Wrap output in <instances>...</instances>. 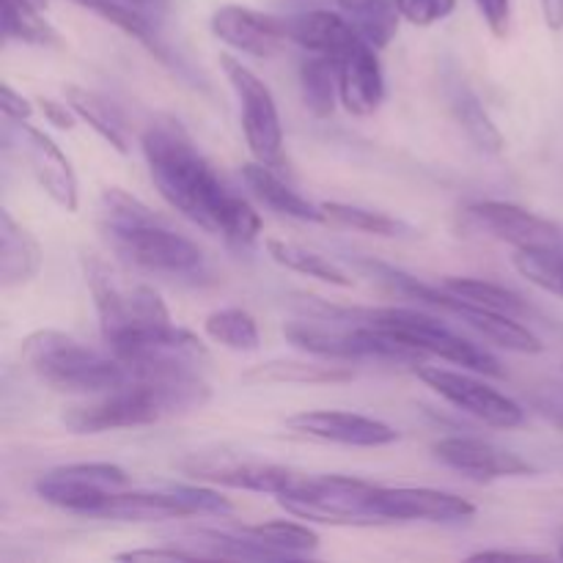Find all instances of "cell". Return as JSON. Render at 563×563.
Masks as SVG:
<instances>
[{"label":"cell","mask_w":563,"mask_h":563,"mask_svg":"<svg viewBox=\"0 0 563 563\" xmlns=\"http://www.w3.org/2000/svg\"><path fill=\"white\" fill-rule=\"evenodd\" d=\"M31 3H36L38 9H47V0H31Z\"/></svg>","instance_id":"obj_48"},{"label":"cell","mask_w":563,"mask_h":563,"mask_svg":"<svg viewBox=\"0 0 563 563\" xmlns=\"http://www.w3.org/2000/svg\"><path fill=\"white\" fill-rule=\"evenodd\" d=\"M559 555H561V559H563V544H561V550H559Z\"/></svg>","instance_id":"obj_49"},{"label":"cell","mask_w":563,"mask_h":563,"mask_svg":"<svg viewBox=\"0 0 563 563\" xmlns=\"http://www.w3.org/2000/svg\"><path fill=\"white\" fill-rule=\"evenodd\" d=\"M396 9H399L401 20L410 25L429 27L449 20L456 9V0H396Z\"/></svg>","instance_id":"obj_39"},{"label":"cell","mask_w":563,"mask_h":563,"mask_svg":"<svg viewBox=\"0 0 563 563\" xmlns=\"http://www.w3.org/2000/svg\"><path fill=\"white\" fill-rule=\"evenodd\" d=\"M220 66L240 99L242 135H245L251 154L258 163L284 168V126H280L278 104H275L269 86L234 55H220Z\"/></svg>","instance_id":"obj_8"},{"label":"cell","mask_w":563,"mask_h":563,"mask_svg":"<svg viewBox=\"0 0 563 563\" xmlns=\"http://www.w3.org/2000/svg\"><path fill=\"white\" fill-rule=\"evenodd\" d=\"M432 451L445 467L482 484L498 482V478L531 476L533 473V467L520 454H515L509 449H500V445L482 438H460V434H451V438L438 440Z\"/></svg>","instance_id":"obj_16"},{"label":"cell","mask_w":563,"mask_h":563,"mask_svg":"<svg viewBox=\"0 0 563 563\" xmlns=\"http://www.w3.org/2000/svg\"><path fill=\"white\" fill-rule=\"evenodd\" d=\"M443 289L451 291V295L462 297L467 302H476V306L489 308V311L509 313V317H528L531 313V306L522 300V295L506 289V286L493 284V280L482 278H443Z\"/></svg>","instance_id":"obj_31"},{"label":"cell","mask_w":563,"mask_h":563,"mask_svg":"<svg viewBox=\"0 0 563 563\" xmlns=\"http://www.w3.org/2000/svg\"><path fill=\"white\" fill-rule=\"evenodd\" d=\"M20 141L38 187L64 212H77V207H80V185H77V176L69 157L60 152L58 143L47 132L36 130V126L25 124V121L20 124Z\"/></svg>","instance_id":"obj_19"},{"label":"cell","mask_w":563,"mask_h":563,"mask_svg":"<svg viewBox=\"0 0 563 563\" xmlns=\"http://www.w3.org/2000/svg\"><path fill=\"white\" fill-rule=\"evenodd\" d=\"M284 20L289 42L300 44L308 53L330 55V58H339L341 49L357 36L352 20H344V16L328 9L302 11V14L284 16Z\"/></svg>","instance_id":"obj_22"},{"label":"cell","mask_w":563,"mask_h":563,"mask_svg":"<svg viewBox=\"0 0 563 563\" xmlns=\"http://www.w3.org/2000/svg\"><path fill=\"white\" fill-rule=\"evenodd\" d=\"M511 264L528 284L563 297V251H517Z\"/></svg>","instance_id":"obj_36"},{"label":"cell","mask_w":563,"mask_h":563,"mask_svg":"<svg viewBox=\"0 0 563 563\" xmlns=\"http://www.w3.org/2000/svg\"><path fill=\"white\" fill-rule=\"evenodd\" d=\"M416 374L440 399H445L456 410L482 421L484 427L517 429L526 423V410L511 396L489 388L487 383L471 377V374L440 366H416Z\"/></svg>","instance_id":"obj_12"},{"label":"cell","mask_w":563,"mask_h":563,"mask_svg":"<svg viewBox=\"0 0 563 563\" xmlns=\"http://www.w3.org/2000/svg\"><path fill=\"white\" fill-rule=\"evenodd\" d=\"M467 218L478 231L506 242L515 251H563L561 225L517 203L478 201L467 207Z\"/></svg>","instance_id":"obj_13"},{"label":"cell","mask_w":563,"mask_h":563,"mask_svg":"<svg viewBox=\"0 0 563 563\" xmlns=\"http://www.w3.org/2000/svg\"><path fill=\"white\" fill-rule=\"evenodd\" d=\"M264 247H267L269 258H273L275 264L291 269V273H300V275H306V278L322 280V284H330V286H339V289H350V286L355 284V280H352L350 275L339 267V264L330 262V258H324L322 253L308 251V247L297 245V242L267 240L264 242Z\"/></svg>","instance_id":"obj_27"},{"label":"cell","mask_w":563,"mask_h":563,"mask_svg":"<svg viewBox=\"0 0 563 563\" xmlns=\"http://www.w3.org/2000/svg\"><path fill=\"white\" fill-rule=\"evenodd\" d=\"M341 319L368 324V328L423 352L427 357H440V361L454 363V366L467 368V372L484 374V377H506L504 366H500L493 352L451 330L434 313L416 311V308H352V311L341 308Z\"/></svg>","instance_id":"obj_3"},{"label":"cell","mask_w":563,"mask_h":563,"mask_svg":"<svg viewBox=\"0 0 563 563\" xmlns=\"http://www.w3.org/2000/svg\"><path fill=\"white\" fill-rule=\"evenodd\" d=\"M209 27L214 38L253 58H269L289 38L284 16H273L267 11L247 9L240 3L220 5L209 20Z\"/></svg>","instance_id":"obj_17"},{"label":"cell","mask_w":563,"mask_h":563,"mask_svg":"<svg viewBox=\"0 0 563 563\" xmlns=\"http://www.w3.org/2000/svg\"><path fill=\"white\" fill-rule=\"evenodd\" d=\"M115 561H198L196 553H190L181 544H174V548H141V550H126V553L115 555Z\"/></svg>","instance_id":"obj_42"},{"label":"cell","mask_w":563,"mask_h":563,"mask_svg":"<svg viewBox=\"0 0 563 563\" xmlns=\"http://www.w3.org/2000/svg\"><path fill=\"white\" fill-rule=\"evenodd\" d=\"M75 3L82 5V9L93 11V14H99L102 20H108L110 25L124 31L126 36L137 38L143 47L152 49L157 58L165 60V49L163 44H159L157 31H154V25L148 22V16L143 14L137 3H130V0H75Z\"/></svg>","instance_id":"obj_29"},{"label":"cell","mask_w":563,"mask_h":563,"mask_svg":"<svg viewBox=\"0 0 563 563\" xmlns=\"http://www.w3.org/2000/svg\"><path fill=\"white\" fill-rule=\"evenodd\" d=\"M130 484L124 467L113 462H75L42 473L33 484L38 500L71 515H97L99 506Z\"/></svg>","instance_id":"obj_9"},{"label":"cell","mask_w":563,"mask_h":563,"mask_svg":"<svg viewBox=\"0 0 563 563\" xmlns=\"http://www.w3.org/2000/svg\"><path fill=\"white\" fill-rule=\"evenodd\" d=\"M539 3H542L544 25H548L553 33H561L563 31V0H539Z\"/></svg>","instance_id":"obj_45"},{"label":"cell","mask_w":563,"mask_h":563,"mask_svg":"<svg viewBox=\"0 0 563 563\" xmlns=\"http://www.w3.org/2000/svg\"><path fill=\"white\" fill-rule=\"evenodd\" d=\"M284 339L289 341L295 350L306 352V355L322 357V361H339V363H355V361H385V363H418L427 361V355L412 346L401 344V341L390 339V335L379 333V330L368 328V324H350V328H339V324H322V322H286Z\"/></svg>","instance_id":"obj_5"},{"label":"cell","mask_w":563,"mask_h":563,"mask_svg":"<svg viewBox=\"0 0 563 563\" xmlns=\"http://www.w3.org/2000/svg\"><path fill=\"white\" fill-rule=\"evenodd\" d=\"M339 66V93L341 104L352 115H374L385 99V75L383 64L374 44L357 33L341 55L335 58Z\"/></svg>","instance_id":"obj_18"},{"label":"cell","mask_w":563,"mask_h":563,"mask_svg":"<svg viewBox=\"0 0 563 563\" xmlns=\"http://www.w3.org/2000/svg\"><path fill=\"white\" fill-rule=\"evenodd\" d=\"M113 242L115 253L132 267L143 269V273L154 275H196L203 267V253L201 247L185 234H176L168 225L146 223L137 229L115 231L108 234Z\"/></svg>","instance_id":"obj_11"},{"label":"cell","mask_w":563,"mask_h":563,"mask_svg":"<svg viewBox=\"0 0 563 563\" xmlns=\"http://www.w3.org/2000/svg\"><path fill=\"white\" fill-rule=\"evenodd\" d=\"M377 484L355 476H308L302 473L300 482L289 493L278 495V506L300 520L324 522V526H379L372 515V495Z\"/></svg>","instance_id":"obj_6"},{"label":"cell","mask_w":563,"mask_h":563,"mask_svg":"<svg viewBox=\"0 0 563 563\" xmlns=\"http://www.w3.org/2000/svg\"><path fill=\"white\" fill-rule=\"evenodd\" d=\"M454 113H456V121H460V126L465 130V135L471 137L473 143H476L482 152H489V154H500L506 146V137L504 132L498 130V124L493 121V115L484 110V104L478 102L476 93L471 91V88H456L454 97Z\"/></svg>","instance_id":"obj_32"},{"label":"cell","mask_w":563,"mask_h":563,"mask_svg":"<svg viewBox=\"0 0 563 563\" xmlns=\"http://www.w3.org/2000/svg\"><path fill=\"white\" fill-rule=\"evenodd\" d=\"M242 181H245L247 190L253 192V198H258L269 212L300 220V223H328L322 207H313L308 198H302L300 192L291 190V187L275 174L273 165L258 163V159L256 163H245L242 165Z\"/></svg>","instance_id":"obj_21"},{"label":"cell","mask_w":563,"mask_h":563,"mask_svg":"<svg viewBox=\"0 0 563 563\" xmlns=\"http://www.w3.org/2000/svg\"><path fill=\"white\" fill-rule=\"evenodd\" d=\"M20 357L44 385L58 394L99 396L132 379L130 368L110 352L91 350L60 330H33L20 344Z\"/></svg>","instance_id":"obj_2"},{"label":"cell","mask_w":563,"mask_h":563,"mask_svg":"<svg viewBox=\"0 0 563 563\" xmlns=\"http://www.w3.org/2000/svg\"><path fill=\"white\" fill-rule=\"evenodd\" d=\"M0 110H3L5 119L16 121V124H22V121L33 115V104L22 93H16L9 82H3V88H0Z\"/></svg>","instance_id":"obj_43"},{"label":"cell","mask_w":563,"mask_h":563,"mask_svg":"<svg viewBox=\"0 0 563 563\" xmlns=\"http://www.w3.org/2000/svg\"><path fill=\"white\" fill-rule=\"evenodd\" d=\"M361 264L366 269H372L374 278L385 280L394 291L423 302V306L432 308V311L460 319L465 328H471L473 333H478L484 341L500 346V350L517 352V355H539V352H544L542 339H539L528 324H522V319L509 317V313H500V311H489V308L476 306V302L462 300V297L445 291L443 286L421 284V280L412 278V275L401 273V269L385 267V264H377V262H361Z\"/></svg>","instance_id":"obj_4"},{"label":"cell","mask_w":563,"mask_h":563,"mask_svg":"<svg viewBox=\"0 0 563 563\" xmlns=\"http://www.w3.org/2000/svg\"><path fill=\"white\" fill-rule=\"evenodd\" d=\"M31 0H3V36L33 47H58L60 36Z\"/></svg>","instance_id":"obj_30"},{"label":"cell","mask_w":563,"mask_h":563,"mask_svg":"<svg viewBox=\"0 0 563 563\" xmlns=\"http://www.w3.org/2000/svg\"><path fill=\"white\" fill-rule=\"evenodd\" d=\"M286 427L306 438L352 445V449H383V445H394L399 440V432L385 421L346 410L297 412V416L286 418Z\"/></svg>","instance_id":"obj_15"},{"label":"cell","mask_w":563,"mask_h":563,"mask_svg":"<svg viewBox=\"0 0 563 563\" xmlns=\"http://www.w3.org/2000/svg\"><path fill=\"white\" fill-rule=\"evenodd\" d=\"M38 104H42L44 119H47L49 124L58 126V130H71V126H75L77 113L66 102H55V99L42 97V99H38Z\"/></svg>","instance_id":"obj_44"},{"label":"cell","mask_w":563,"mask_h":563,"mask_svg":"<svg viewBox=\"0 0 563 563\" xmlns=\"http://www.w3.org/2000/svg\"><path fill=\"white\" fill-rule=\"evenodd\" d=\"M64 99L71 110L77 113V119L86 121L99 137H102L108 146H113L119 154L130 152L126 146V132L124 124H121L119 113H115L113 104L104 97H99L97 91H88L82 86H64Z\"/></svg>","instance_id":"obj_26"},{"label":"cell","mask_w":563,"mask_h":563,"mask_svg":"<svg viewBox=\"0 0 563 563\" xmlns=\"http://www.w3.org/2000/svg\"><path fill=\"white\" fill-rule=\"evenodd\" d=\"M399 20L401 14L399 9H396V0H374L372 5H366V9L352 14L355 31L377 49L388 47V44L394 42L396 31H399Z\"/></svg>","instance_id":"obj_37"},{"label":"cell","mask_w":563,"mask_h":563,"mask_svg":"<svg viewBox=\"0 0 563 563\" xmlns=\"http://www.w3.org/2000/svg\"><path fill=\"white\" fill-rule=\"evenodd\" d=\"M86 284L97 306L99 330L104 344L141 333V330L170 324L168 306L152 286H124L115 280L110 267L99 258H86Z\"/></svg>","instance_id":"obj_7"},{"label":"cell","mask_w":563,"mask_h":563,"mask_svg":"<svg viewBox=\"0 0 563 563\" xmlns=\"http://www.w3.org/2000/svg\"><path fill=\"white\" fill-rule=\"evenodd\" d=\"M489 559H539L537 553H517V550H478L471 555V561H489Z\"/></svg>","instance_id":"obj_46"},{"label":"cell","mask_w":563,"mask_h":563,"mask_svg":"<svg viewBox=\"0 0 563 563\" xmlns=\"http://www.w3.org/2000/svg\"><path fill=\"white\" fill-rule=\"evenodd\" d=\"M482 14V20L487 22L489 33L495 38H506L509 36L511 27V0H473Z\"/></svg>","instance_id":"obj_41"},{"label":"cell","mask_w":563,"mask_h":563,"mask_svg":"<svg viewBox=\"0 0 563 563\" xmlns=\"http://www.w3.org/2000/svg\"><path fill=\"white\" fill-rule=\"evenodd\" d=\"M42 245L36 236L11 218L9 209L0 212V280L5 289L27 284L42 269Z\"/></svg>","instance_id":"obj_24"},{"label":"cell","mask_w":563,"mask_h":563,"mask_svg":"<svg viewBox=\"0 0 563 563\" xmlns=\"http://www.w3.org/2000/svg\"><path fill=\"white\" fill-rule=\"evenodd\" d=\"M179 473L187 478L201 484H212V487H229V489H245V493H262V495H284L300 482L302 473L295 467L275 465V462L264 460H247V456L234 454H187L176 462Z\"/></svg>","instance_id":"obj_10"},{"label":"cell","mask_w":563,"mask_h":563,"mask_svg":"<svg viewBox=\"0 0 563 563\" xmlns=\"http://www.w3.org/2000/svg\"><path fill=\"white\" fill-rule=\"evenodd\" d=\"M99 220L104 225V234H115V231L137 229L146 223H159L157 214L141 201V198L130 196L121 187H108L99 196Z\"/></svg>","instance_id":"obj_34"},{"label":"cell","mask_w":563,"mask_h":563,"mask_svg":"<svg viewBox=\"0 0 563 563\" xmlns=\"http://www.w3.org/2000/svg\"><path fill=\"white\" fill-rule=\"evenodd\" d=\"M377 522H465L476 515L467 498L429 487H377L372 495Z\"/></svg>","instance_id":"obj_14"},{"label":"cell","mask_w":563,"mask_h":563,"mask_svg":"<svg viewBox=\"0 0 563 563\" xmlns=\"http://www.w3.org/2000/svg\"><path fill=\"white\" fill-rule=\"evenodd\" d=\"M374 0H339V5L344 11H350V14H355V11H361V9H366V5H372Z\"/></svg>","instance_id":"obj_47"},{"label":"cell","mask_w":563,"mask_h":563,"mask_svg":"<svg viewBox=\"0 0 563 563\" xmlns=\"http://www.w3.org/2000/svg\"><path fill=\"white\" fill-rule=\"evenodd\" d=\"M99 520L113 522H165V520H187V517H201L196 506L181 498L176 489H163V493H113L97 509Z\"/></svg>","instance_id":"obj_20"},{"label":"cell","mask_w":563,"mask_h":563,"mask_svg":"<svg viewBox=\"0 0 563 563\" xmlns=\"http://www.w3.org/2000/svg\"><path fill=\"white\" fill-rule=\"evenodd\" d=\"M300 93L302 104L313 119H330L335 104L341 102L339 93V66L330 55L311 53L300 64Z\"/></svg>","instance_id":"obj_25"},{"label":"cell","mask_w":563,"mask_h":563,"mask_svg":"<svg viewBox=\"0 0 563 563\" xmlns=\"http://www.w3.org/2000/svg\"><path fill=\"white\" fill-rule=\"evenodd\" d=\"M240 531L264 548L275 550L280 559H300L319 550V533L291 520H267L262 526H242Z\"/></svg>","instance_id":"obj_28"},{"label":"cell","mask_w":563,"mask_h":563,"mask_svg":"<svg viewBox=\"0 0 563 563\" xmlns=\"http://www.w3.org/2000/svg\"><path fill=\"white\" fill-rule=\"evenodd\" d=\"M355 379L352 366L339 361H267L242 374L247 385H339Z\"/></svg>","instance_id":"obj_23"},{"label":"cell","mask_w":563,"mask_h":563,"mask_svg":"<svg viewBox=\"0 0 563 563\" xmlns=\"http://www.w3.org/2000/svg\"><path fill=\"white\" fill-rule=\"evenodd\" d=\"M324 220L341 229L361 231V234L374 236H401L407 231L405 223L385 212H374V209L355 207V203H341V201H324L322 203Z\"/></svg>","instance_id":"obj_35"},{"label":"cell","mask_w":563,"mask_h":563,"mask_svg":"<svg viewBox=\"0 0 563 563\" xmlns=\"http://www.w3.org/2000/svg\"><path fill=\"white\" fill-rule=\"evenodd\" d=\"M209 339L214 344L225 346L231 352H256L262 344V335H258V324L245 308H220L212 311L203 322Z\"/></svg>","instance_id":"obj_33"},{"label":"cell","mask_w":563,"mask_h":563,"mask_svg":"<svg viewBox=\"0 0 563 563\" xmlns=\"http://www.w3.org/2000/svg\"><path fill=\"white\" fill-rule=\"evenodd\" d=\"M262 225H264L262 214L251 207V201H245V198L234 192L229 207H225L223 229H220V234H223L229 242H234V245H251V242L262 234Z\"/></svg>","instance_id":"obj_38"},{"label":"cell","mask_w":563,"mask_h":563,"mask_svg":"<svg viewBox=\"0 0 563 563\" xmlns=\"http://www.w3.org/2000/svg\"><path fill=\"white\" fill-rule=\"evenodd\" d=\"M141 148L159 196L203 231L220 234L225 207L234 192L198 152L190 132L170 115H159L143 130Z\"/></svg>","instance_id":"obj_1"},{"label":"cell","mask_w":563,"mask_h":563,"mask_svg":"<svg viewBox=\"0 0 563 563\" xmlns=\"http://www.w3.org/2000/svg\"><path fill=\"white\" fill-rule=\"evenodd\" d=\"M170 489L181 495V498L190 500L192 506L198 509V515H214V517H225L234 511V504H231L225 495H220L218 489L207 487V484H170Z\"/></svg>","instance_id":"obj_40"}]
</instances>
